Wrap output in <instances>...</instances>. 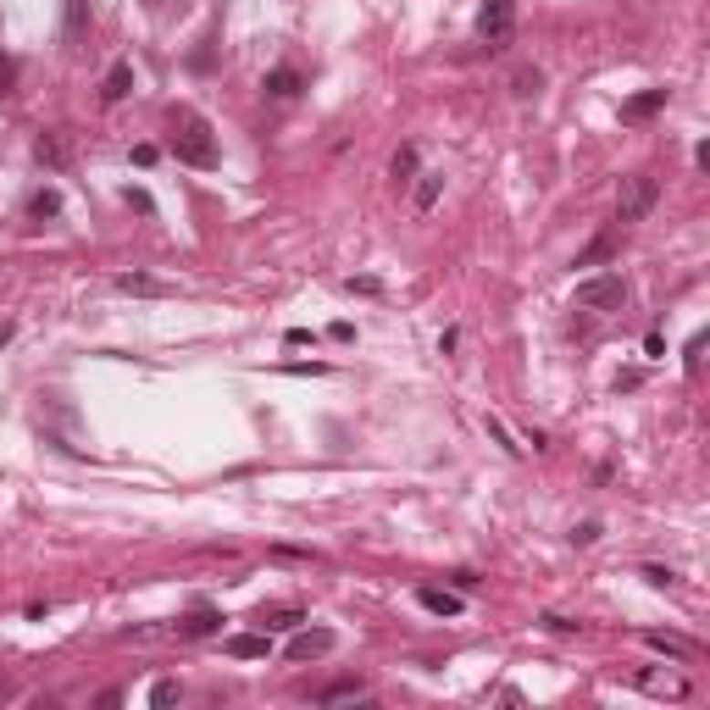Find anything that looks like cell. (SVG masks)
Listing matches in <instances>:
<instances>
[{
    "instance_id": "cell-1",
    "label": "cell",
    "mask_w": 710,
    "mask_h": 710,
    "mask_svg": "<svg viewBox=\"0 0 710 710\" xmlns=\"http://www.w3.org/2000/svg\"><path fill=\"white\" fill-rule=\"evenodd\" d=\"M167 145H172V156H178L183 167H200V172H211V167L223 162L217 133H211V122H205L194 106H172V111H167Z\"/></svg>"
},
{
    "instance_id": "cell-2",
    "label": "cell",
    "mask_w": 710,
    "mask_h": 710,
    "mask_svg": "<svg viewBox=\"0 0 710 710\" xmlns=\"http://www.w3.org/2000/svg\"><path fill=\"white\" fill-rule=\"evenodd\" d=\"M655 200H661V183L650 172H627L616 183V223H644L655 211Z\"/></svg>"
},
{
    "instance_id": "cell-3",
    "label": "cell",
    "mask_w": 710,
    "mask_h": 710,
    "mask_svg": "<svg viewBox=\"0 0 710 710\" xmlns=\"http://www.w3.org/2000/svg\"><path fill=\"white\" fill-rule=\"evenodd\" d=\"M578 306H583V311H594V317H611V311H621V306H627V283H621V272L583 277V283H578Z\"/></svg>"
},
{
    "instance_id": "cell-4",
    "label": "cell",
    "mask_w": 710,
    "mask_h": 710,
    "mask_svg": "<svg viewBox=\"0 0 710 710\" xmlns=\"http://www.w3.org/2000/svg\"><path fill=\"white\" fill-rule=\"evenodd\" d=\"M517 34V0H483V12H477V39L488 50H506Z\"/></svg>"
},
{
    "instance_id": "cell-5",
    "label": "cell",
    "mask_w": 710,
    "mask_h": 710,
    "mask_svg": "<svg viewBox=\"0 0 710 710\" xmlns=\"http://www.w3.org/2000/svg\"><path fill=\"white\" fill-rule=\"evenodd\" d=\"M333 644H339L333 627H306L289 638V661H322V655H333Z\"/></svg>"
},
{
    "instance_id": "cell-6",
    "label": "cell",
    "mask_w": 710,
    "mask_h": 710,
    "mask_svg": "<svg viewBox=\"0 0 710 710\" xmlns=\"http://www.w3.org/2000/svg\"><path fill=\"white\" fill-rule=\"evenodd\" d=\"M261 89H266V100H295L306 89V78L295 73V67H272V73L261 78Z\"/></svg>"
},
{
    "instance_id": "cell-7",
    "label": "cell",
    "mask_w": 710,
    "mask_h": 710,
    "mask_svg": "<svg viewBox=\"0 0 710 710\" xmlns=\"http://www.w3.org/2000/svg\"><path fill=\"white\" fill-rule=\"evenodd\" d=\"M211 632H223V611H211V605H194L178 621V638H211Z\"/></svg>"
},
{
    "instance_id": "cell-8",
    "label": "cell",
    "mask_w": 710,
    "mask_h": 710,
    "mask_svg": "<svg viewBox=\"0 0 710 710\" xmlns=\"http://www.w3.org/2000/svg\"><path fill=\"white\" fill-rule=\"evenodd\" d=\"M644 644H650L655 655H672V661H694V655H699L694 638H677V632H644Z\"/></svg>"
},
{
    "instance_id": "cell-9",
    "label": "cell",
    "mask_w": 710,
    "mask_h": 710,
    "mask_svg": "<svg viewBox=\"0 0 710 710\" xmlns=\"http://www.w3.org/2000/svg\"><path fill=\"white\" fill-rule=\"evenodd\" d=\"M234 661H266L272 655V644H266V632H234L228 644H223Z\"/></svg>"
},
{
    "instance_id": "cell-10",
    "label": "cell",
    "mask_w": 710,
    "mask_h": 710,
    "mask_svg": "<svg viewBox=\"0 0 710 710\" xmlns=\"http://www.w3.org/2000/svg\"><path fill=\"white\" fill-rule=\"evenodd\" d=\"M655 111H666V89H644V95H632L621 106V122H650Z\"/></svg>"
},
{
    "instance_id": "cell-11",
    "label": "cell",
    "mask_w": 710,
    "mask_h": 710,
    "mask_svg": "<svg viewBox=\"0 0 710 710\" xmlns=\"http://www.w3.org/2000/svg\"><path fill=\"white\" fill-rule=\"evenodd\" d=\"M117 289H122V295H172V283H162V277H151V272H122Z\"/></svg>"
},
{
    "instance_id": "cell-12",
    "label": "cell",
    "mask_w": 710,
    "mask_h": 710,
    "mask_svg": "<svg viewBox=\"0 0 710 710\" xmlns=\"http://www.w3.org/2000/svg\"><path fill=\"white\" fill-rule=\"evenodd\" d=\"M128 89H133V67H128V61H117L111 73H106V84H100V100H106V106H117Z\"/></svg>"
},
{
    "instance_id": "cell-13",
    "label": "cell",
    "mask_w": 710,
    "mask_h": 710,
    "mask_svg": "<svg viewBox=\"0 0 710 710\" xmlns=\"http://www.w3.org/2000/svg\"><path fill=\"white\" fill-rule=\"evenodd\" d=\"M416 600L433 616H461V594H450V589H416Z\"/></svg>"
},
{
    "instance_id": "cell-14",
    "label": "cell",
    "mask_w": 710,
    "mask_h": 710,
    "mask_svg": "<svg viewBox=\"0 0 710 710\" xmlns=\"http://www.w3.org/2000/svg\"><path fill=\"white\" fill-rule=\"evenodd\" d=\"M306 621V611H295V605H277V611H256V627L261 632H283V627H300Z\"/></svg>"
},
{
    "instance_id": "cell-15",
    "label": "cell",
    "mask_w": 710,
    "mask_h": 710,
    "mask_svg": "<svg viewBox=\"0 0 710 710\" xmlns=\"http://www.w3.org/2000/svg\"><path fill=\"white\" fill-rule=\"evenodd\" d=\"M322 705H344V699H367V677H339V683H328L322 694H317Z\"/></svg>"
},
{
    "instance_id": "cell-16",
    "label": "cell",
    "mask_w": 710,
    "mask_h": 710,
    "mask_svg": "<svg viewBox=\"0 0 710 710\" xmlns=\"http://www.w3.org/2000/svg\"><path fill=\"white\" fill-rule=\"evenodd\" d=\"M34 156H39L45 167H67V139H61V133H39V139H34Z\"/></svg>"
},
{
    "instance_id": "cell-17",
    "label": "cell",
    "mask_w": 710,
    "mask_h": 710,
    "mask_svg": "<svg viewBox=\"0 0 710 710\" xmlns=\"http://www.w3.org/2000/svg\"><path fill=\"white\" fill-rule=\"evenodd\" d=\"M638 688H650V694H672V699H683V694H688V683H683V677H655V672H644V677H638Z\"/></svg>"
},
{
    "instance_id": "cell-18",
    "label": "cell",
    "mask_w": 710,
    "mask_h": 710,
    "mask_svg": "<svg viewBox=\"0 0 710 710\" xmlns=\"http://www.w3.org/2000/svg\"><path fill=\"white\" fill-rule=\"evenodd\" d=\"M439 189H444L439 172H422V183H416V211H433V205H439Z\"/></svg>"
},
{
    "instance_id": "cell-19",
    "label": "cell",
    "mask_w": 710,
    "mask_h": 710,
    "mask_svg": "<svg viewBox=\"0 0 710 710\" xmlns=\"http://www.w3.org/2000/svg\"><path fill=\"white\" fill-rule=\"evenodd\" d=\"M389 178H394V183H411V178H416V151H411V145H400V151H394Z\"/></svg>"
},
{
    "instance_id": "cell-20",
    "label": "cell",
    "mask_w": 710,
    "mask_h": 710,
    "mask_svg": "<svg viewBox=\"0 0 710 710\" xmlns=\"http://www.w3.org/2000/svg\"><path fill=\"white\" fill-rule=\"evenodd\" d=\"M511 89L527 100V95H538L544 89V73H538V67H517V78H511Z\"/></svg>"
},
{
    "instance_id": "cell-21",
    "label": "cell",
    "mask_w": 710,
    "mask_h": 710,
    "mask_svg": "<svg viewBox=\"0 0 710 710\" xmlns=\"http://www.w3.org/2000/svg\"><path fill=\"white\" fill-rule=\"evenodd\" d=\"M178 699H183V688H178L172 677H162V683L151 688V705H156V710H167V705H178Z\"/></svg>"
},
{
    "instance_id": "cell-22",
    "label": "cell",
    "mask_w": 710,
    "mask_h": 710,
    "mask_svg": "<svg viewBox=\"0 0 710 710\" xmlns=\"http://www.w3.org/2000/svg\"><path fill=\"white\" fill-rule=\"evenodd\" d=\"M84 23H89V0H67V34H84Z\"/></svg>"
},
{
    "instance_id": "cell-23",
    "label": "cell",
    "mask_w": 710,
    "mask_h": 710,
    "mask_svg": "<svg viewBox=\"0 0 710 710\" xmlns=\"http://www.w3.org/2000/svg\"><path fill=\"white\" fill-rule=\"evenodd\" d=\"M28 211H34V217H56V211H61V194H50V189H45V194H34V205H28Z\"/></svg>"
},
{
    "instance_id": "cell-24",
    "label": "cell",
    "mask_w": 710,
    "mask_h": 710,
    "mask_svg": "<svg viewBox=\"0 0 710 710\" xmlns=\"http://www.w3.org/2000/svg\"><path fill=\"white\" fill-rule=\"evenodd\" d=\"M605 256H611V234H605V239H594V245L578 256V266H589V261H605Z\"/></svg>"
},
{
    "instance_id": "cell-25",
    "label": "cell",
    "mask_w": 710,
    "mask_h": 710,
    "mask_svg": "<svg viewBox=\"0 0 710 710\" xmlns=\"http://www.w3.org/2000/svg\"><path fill=\"white\" fill-rule=\"evenodd\" d=\"M12 84H17V61L0 56V95H12Z\"/></svg>"
},
{
    "instance_id": "cell-26",
    "label": "cell",
    "mask_w": 710,
    "mask_h": 710,
    "mask_svg": "<svg viewBox=\"0 0 710 710\" xmlns=\"http://www.w3.org/2000/svg\"><path fill=\"white\" fill-rule=\"evenodd\" d=\"M600 533H605V527H600V522H578V527H572V544H594V538H600Z\"/></svg>"
},
{
    "instance_id": "cell-27",
    "label": "cell",
    "mask_w": 710,
    "mask_h": 710,
    "mask_svg": "<svg viewBox=\"0 0 710 710\" xmlns=\"http://www.w3.org/2000/svg\"><path fill=\"white\" fill-rule=\"evenodd\" d=\"M644 578H650L655 589H666V583H672V572H666V566H644Z\"/></svg>"
},
{
    "instance_id": "cell-28",
    "label": "cell",
    "mask_w": 710,
    "mask_h": 710,
    "mask_svg": "<svg viewBox=\"0 0 710 710\" xmlns=\"http://www.w3.org/2000/svg\"><path fill=\"white\" fill-rule=\"evenodd\" d=\"M145 6H151V12H167V6H172V0H145Z\"/></svg>"
}]
</instances>
